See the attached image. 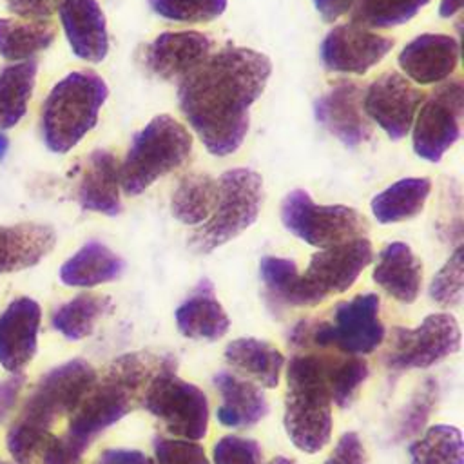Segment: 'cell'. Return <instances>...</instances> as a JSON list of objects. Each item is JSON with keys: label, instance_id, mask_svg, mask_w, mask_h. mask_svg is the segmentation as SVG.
<instances>
[{"label": "cell", "instance_id": "obj_1", "mask_svg": "<svg viewBox=\"0 0 464 464\" xmlns=\"http://www.w3.org/2000/svg\"><path fill=\"white\" fill-rule=\"evenodd\" d=\"M272 74L266 54L227 45L178 85L179 111L212 156L234 154L250 125V107Z\"/></svg>", "mask_w": 464, "mask_h": 464}, {"label": "cell", "instance_id": "obj_2", "mask_svg": "<svg viewBox=\"0 0 464 464\" xmlns=\"http://www.w3.org/2000/svg\"><path fill=\"white\" fill-rule=\"evenodd\" d=\"M172 364H176L174 357L152 352H130L116 357L69 415L67 431L49 440L40 464H80L91 442L141 406L150 381Z\"/></svg>", "mask_w": 464, "mask_h": 464}, {"label": "cell", "instance_id": "obj_3", "mask_svg": "<svg viewBox=\"0 0 464 464\" xmlns=\"http://www.w3.org/2000/svg\"><path fill=\"white\" fill-rule=\"evenodd\" d=\"M96 377L94 368L83 359H71L42 375L5 437L16 464H40L45 446L54 437L51 428L60 417L74 411Z\"/></svg>", "mask_w": 464, "mask_h": 464}, {"label": "cell", "instance_id": "obj_4", "mask_svg": "<svg viewBox=\"0 0 464 464\" xmlns=\"http://www.w3.org/2000/svg\"><path fill=\"white\" fill-rule=\"evenodd\" d=\"M330 357L304 353L286 366L283 424L290 442L304 453H319L332 437V395L328 388Z\"/></svg>", "mask_w": 464, "mask_h": 464}, {"label": "cell", "instance_id": "obj_5", "mask_svg": "<svg viewBox=\"0 0 464 464\" xmlns=\"http://www.w3.org/2000/svg\"><path fill=\"white\" fill-rule=\"evenodd\" d=\"M107 96L109 87L94 71H74L63 76L42 105L40 130L45 147L56 154L76 147L96 127Z\"/></svg>", "mask_w": 464, "mask_h": 464}, {"label": "cell", "instance_id": "obj_6", "mask_svg": "<svg viewBox=\"0 0 464 464\" xmlns=\"http://www.w3.org/2000/svg\"><path fill=\"white\" fill-rule=\"evenodd\" d=\"M192 150V136L169 114L154 116L130 141L120 165V185L127 196H138L158 178L181 167Z\"/></svg>", "mask_w": 464, "mask_h": 464}, {"label": "cell", "instance_id": "obj_7", "mask_svg": "<svg viewBox=\"0 0 464 464\" xmlns=\"http://www.w3.org/2000/svg\"><path fill=\"white\" fill-rule=\"evenodd\" d=\"M263 203L259 172L237 167L225 170L218 181V199L210 218L198 227L188 245L198 254H208L252 227Z\"/></svg>", "mask_w": 464, "mask_h": 464}, {"label": "cell", "instance_id": "obj_8", "mask_svg": "<svg viewBox=\"0 0 464 464\" xmlns=\"http://www.w3.org/2000/svg\"><path fill=\"white\" fill-rule=\"evenodd\" d=\"M377 294H359L334 308L332 321H301L292 332V341H312L319 346H335L348 355L372 353L384 339V324L379 317Z\"/></svg>", "mask_w": 464, "mask_h": 464}, {"label": "cell", "instance_id": "obj_9", "mask_svg": "<svg viewBox=\"0 0 464 464\" xmlns=\"http://www.w3.org/2000/svg\"><path fill=\"white\" fill-rule=\"evenodd\" d=\"M283 227L301 241L328 248L366 237L368 219L348 205H317L304 188L290 190L281 203Z\"/></svg>", "mask_w": 464, "mask_h": 464}, {"label": "cell", "instance_id": "obj_10", "mask_svg": "<svg viewBox=\"0 0 464 464\" xmlns=\"http://www.w3.org/2000/svg\"><path fill=\"white\" fill-rule=\"evenodd\" d=\"M141 406L174 437L201 440L208 431L207 395L196 384L178 377L176 364L163 368L150 381Z\"/></svg>", "mask_w": 464, "mask_h": 464}, {"label": "cell", "instance_id": "obj_11", "mask_svg": "<svg viewBox=\"0 0 464 464\" xmlns=\"http://www.w3.org/2000/svg\"><path fill=\"white\" fill-rule=\"evenodd\" d=\"M464 116V83L453 78L439 85L426 100L411 125V143L419 158L437 163L460 138Z\"/></svg>", "mask_w": 464, "mask_h": 464}, {"label": "cell", "instance_id": "obj_12", "mask_svg": "<svg viewBox=\"0 0 464 464\" xmlns=\"http://www.w3.org/2000/svg\"><path fill=\"white\" fill-rule=\"evenodd\" d=\"M460 350V326L451 314H430L415 328L395 326L386 352L393 370L430 368Z\"/></svg>", "mask_w": 464, "mask_h": 464}, {"label": "cell", "instance_id": "obj_13", "mask_svg": "<svg viewBox=\"0 0 464 464\" xmlns=\"http://www.w3.org/2000/svg\"><path fill=\"white\" fill-rule=\"evenodd\" d=\"M372 259L373 248L368 237H357L312 254L306 272L301 274L303 306H314L330 294L346 292Z\"/></svg>", "mask_w": 464, "mask_h": 464}, {"label": "cell", "instance_id": "obj_14", "mask_svg": "<svg viewBox=\"0 0 464 464\" xmlns=\"http://www.w3.org/2000/svg\"><path fill=\"white\" fill-rule=\"evenodd\" d=\"M424 100V92L397 71L377 76L362 96L366 118L377 123L392 140L404 138Z\"/></svg>", "mask_w": 464, "mask_h": 464}, {"label": "cell", "instance_id": "obj_15", "mask_svg": "<svg viewBox=\"0 0 464 464\" xmlns=\"http://www.w3.org/2000/svg\"><path fill=\"white\" fill-rule=\"evenodd\" d=\"M393 45V38L350 22L328 31L321 42L319 54L323 65L332 72L364 74L377 65Z\"/></svg>", "mask_w": 464, "mask_h": 464}, {"label": "cell", "instance_id": "obj_16", "mask_svg": "<svg viewBox=\"0 0 464 464\" xmlns=\"http://www.w3.org/2000/svg\"><path fill=\"white\" fill-rule=\"evenodd\" d=\"M212 45L199 31L160 33L145 47V65L165 82H181L212 54Z\"/></svg>", "mask_w": 464, "mask_h": 464}, {"label": "cell", "instance_id": "obj_17", "mask_svg": "<svg viewBox=\"0 0 464 464\" xmlns=\"http://www.w3.org/2000/svg\"><path fill=\"white\" fill-rule=\"evenodd\" d=\"M314 114L346 147H357L372 136V125L362 111V89L353 82H341L319 96Z\"/></svg>", "mask_w": 464, "mask_h": 464}, {"label": "cell", "instance_id": "obj_18", "mask_svg": "<svg viewBox=\"0 0 464 464\" xmlns=\"http://www.w3.org/2000/svg\"><path fill=\"white\" fill-rule=\"evenodd\" d=\"M42 308L31 297L13 299L0 314V364L9 373H22L38 348Z\"/></svg>", "mask_w": 464, "mask_h": 464}, {"label": "cell", "instance_id": "obj_19", "mask_svg": "<svg viewBox=\"0 0 464 464\" xmlns=\"http://www.w3.org/2000/svg\"><path fill=\"white\" fill-rule=\"evenodd\" d=\"M459 40L446 33H424L408 42L397 56L404 74L420 85L444 82L459 65Z\"/></svg>", "mask_w": 464, "mask_h": 464}, {"label": "cell", "instance_id": "obj_20", "mask_svg": "<svg viewBox=\"0 0 464 464\" xmlns=\"http://www.w3.org/2000/svg\"><path fill=\"white\" fill-rule=\"evenodd\" d=\"M58 14L65 38L78 58L96 63L107 56V22L96 0H62Z\"/></svg>", "mask_w": 464, "mask_h": 464}, {"label": "cell", "instance_id": "obj_21", "mask_svg": "<svg viewBox=\"0 0 464 464\" xmlns=\"http://www.w3.org/2000/svg\"><path fill=\"white\" fill-rule=\"evenodd\" d=\"M76 199L83 210L103 216L121 212L120 163L112 152L96 149L89 154L80 176Z\"/></svg>", "mask_w": 464, "mask_h": 464}, {"label": "cell", "instance_id": "obj_22", "mask_svg": "<svg viewBox=\"0 0 464 464\" xmlns=\"http://www.w3.org/2000/svg\"><path fill=\"white\" fill-rule=\"evenodd\" d=\"M372 279L395 301L413 303L422 285V263L410 245L402 241L388 243L373 266Z\"/></svg>", "mask_w": 464, "mask_h": 464}, {"label": "cell", "instance_id": "obj_23", "mask_svg": "<svg viewBox=\"0 0 464 464\" xmlns=\"http://www.w3.org/2000/svg\"><path fill=\"white\" fill-rule=\"evenodd\" d=\"M56 245V232L42 223L0 225V274L38 265Z\"/></svg>", "mask_w": 464, "mask_h": 464}, {"label": "cell", "instance_id": "obj_24", "mask_svg": "<svg viewBox=\"0 0 464 464\" xmlns=\"http://www.w3.org/2000/svg\"><path fill=\"white\" fill-rule=\"evenodd\" d=\"M176 326L181 335L199 341H218L228 328L230 319L214 295V285L201 279L192 294L176 308Z\"/></svg>", "mask_w": 464, "mask_h": 464}, {"label": "cell", "instance_id": "obj_25", "mask_svg": "<svg viewBox=\"0 0 464 464\" xmlns=\"http://www.w3.org/2000/svg\"><path fill=\"white\" fill-rule=\"evenodd\" d=\"M212 382L223 399L216 411L221 426L250 428L268 413V401L256 382L228 372L216 373Z\"/></svg>", "mask_w": 464, "mask_h": 464}, {"label": "cell", "instance_id": "obj_26", "mask_svg": "<svg viewBox=\"0 0 464 464\" xmlns=\"http://www.w3.org/2000/svg\"><path fill=\"white\" fill-rule=\"evenodd\" d=\"M123 270L125 261L107 245L92 239L60 266V281L67 286L91 288L118 279Z\"/></svg>", "mask_w": 464, "mask_h": 464}, {"label": "cell", "instance_id": "obj_27", "mask_svg": "<svg viewBox=\"0 0 464 464\" xmlns=\"http://www.w3.org/2000/svg\"><path fill=\"white\" fill-rule=\"evenodd\" d=\"M430 192V178H402L375 194L370 201V208L381 225L406 221L422 212Z\"/></svg>", "mask_w": 464, "mask_h": 464}, {"label": "cell", "instance_id": "obj_28", "mask_svg": "<svg viewBox=\"0 0 464 464\" xmlns=\"http://www.w3.org/2000/svg\"><path fill=\"white\" fill-rule=\"evenodd\" d=\"M225 359L265 388H276L285 366L283 353L266 341L239 337L227 344Z\"/></svg>", "mask_w": 464, "mask_h": 464}, {"label": "cell", "instance_id": "obj_29", "mask_svg": "<svg viewBox=\"0 0 464 464\" xmlns=\"http://www.w3.org/2000/svg\"><path fill=\"white\" fill-rule=\"evenodd\" d=\"M56 36L49 20L0 18V56L7 62H25L47 49Z\"/></svg>", "mask_w": 464, "mask_h": 464}, {"label": "cell", "instance_id": "obj_30", "mask_svg": "<svg viewBox=\"0 0 464 464\" xmlns=\"http://www.w3.org/2000/svg\"><path fill=\"white\" fill-rule=\"evenodd\" d=\"M111 310L112 299L109 295L83 292L60 304L51 315V324L65 339L80 341L91 335L96 323Z\"/></svg>", "mask_w": 464, "mask_h": 464}, {"label": "cell", "instance_id": "obj_31", "mask_svg": "<svg viewBox=\"0 0 464 464\" xmlns=\"http://www.w3.org/2000/svg\"><path fill=\"white\" fill-rule=\"evenodd\" d=\"M218 199V181L208 174H187L170 198L172 216L185 225L205 223Z\"/></svg>", "mask_w": 464, "mask_h": 464}, {"label": "cell", "instance_id": "obj_32", "mask_svg": "<svg viewBox=\"0 0 464 464\" xmlns=\"http://www.w3.org/2000/svg\"><path fill=\"white\" fill-rule=\"evenodd\" d=\"M36 71L34 60L5 65L0 71V130L14 127L25 116Z\"/></svg>", "mask_w": 464, "mask_h": 464}, {"label": "cell", "instance_id": "obj_33", "mask_svg": "<svg viewBox=\"0 0 464 464\" xmlns=\"http://www.w3.org/2000/svg\"><path fill=\"white\" fill-rule=\"evenodd\" d=\"M410 464H464L460 430L451 424L430 426L411 442Z\"/></svg>", "mask_w": 464, "mask_h": 464}, {"label": "cell", "instance_id": "obj_34", "mask_svg": "<svg viewBox=\"0 0 464 464\" xmlns=\"http://www.w3.org/2000/svg\"><path fill=\"white\" fill-rule=\"evenodd\" d=\"M431 0H353L352 22L366 29H390L411 20Z\"/></svg>", "mask_w": 464, "mask_h": 464}, {"label": "cell", "instance_id": "obj_35", "mask_svg": "<svg viewBox=\"0 0 464 464\" xmlns=\"http://www.w3.org/2000/svg\"><path fill=\"white\" fill-rule=\"evenodd\" d=\"M259 276L274 303L303 306L301 274L294 259L265 256L259 261Z\"/></svg>", "mask_w": 464, "mask_h": 464}, {"label": "cell", "instance_id": "obj_36", "mask_svg": "<svg viewBox=\"0 0 464 464\" xmlns=\"http://www.w3.org/2000/svg\"><path fill=\"white\" fill-rule=\"evenodd\" d=\"M368 377V364L359 357L332 359L328 361V388L332 402L339 408H346L357 388Z\"/></svg>", "mask_w": 464, "mask_h": 464}, {"label": "cell", "instance_id": "obj_37", "mask_svg": "<svg viewBox=\"0 0 464 464\" xmlns=\"http://www.w3.org/2000/svg\"><path fill=\"white\" fill-rule=\"evenodd\" d=\"M150 9L172 22L201 24L221 16L227 0H149Z\"/></svg>", "mask_w": 464, "mask_h": 464}, {"label": "cell", "instance_id": "obj_38", "mask_svg": "<svg viewBox=\"0 0 464 464\" xmlns=\"http://www.w3.org/2000/svg\"><path fill=\"white\" fill-rule=\"evenodd\" d=\"M428 294L440 306H459L464 294V263L462 246L459 245L444 266L433 276Z\"/></svg>", "mask_w": 464, "mask_h": 464}, {"label": "cell", "instance_id": "obj_39", "mask_svg": "<svg viewBox=\"0 0 464 464\" xmlns=\"http://www.w3.org/2000/svg\"><path fill=\"white\" fill-rule=\"evenodd\" d=\"M437 392H439L437 382L433 379H426L420 384V390L413 395L411 402L404 410V417L399 422V437L401 439L417 435L424 428V424L437 402Z\"/></svg>", "mask_w": 464, "mask_h": 464}, {"label": "cell", "instance_id": "obj_40", "mask_svg": "<svg viewBox=\"0 0 464 464\" xmlns=\"http://www.w3.org/2000/svg\"><path fill=\"white\" fill-rule=\"evenodd\" d=\"M156 464H210L208 457L196 440L165 439L154 440Z\"/></svg>", "mask_w": 464, "mask_h": 464}, {"label": "cell", "instance_id": "obj_41", "mask_svg": "<svg viewBox=\"0 0 464 464\" xmlns=\"http://www.w3.org/2000/svg\"><path fill=\"white\" fill-rule=\"evenodd\" d=\"M214 464H259L261 446L248 437L225 435L212 450Z\"/></svg>", "mask_w": 464, "mask_h": 464}, {"label": "cell", "instance_id": "obj_42", "mask_svg": "<svg viewBox=\"0 0 464 464\" xmlns=\"http://www.w3.org/2000/svg\"><path fill=\"white\" fill-rule=\"evenodd\" d=\"M323 464H368L366 450L355 431L344 433Z\"/></svg>", "mask_w": 464, "mask_h": 464}, {"label": "cell", "instance_id": "obj_43", "mask_svg": "<svg viewBox=\"0 0 464 464\" xmlns=\"http://www.w3.org/2000/svg\"><path fill=\"white\" fill-rule=\"evenodd\" d=\"M11 13L25 20H47L62 0H5Z\"/></svg>", "mask_w": 464, "mask_h": 464}, {"label": "cell", "instance_id": "obj_44", "mask_svg": "<svg viewBox=\"0 0 464 464\" xmlns=\"http://www.w3.org/2000/svg\"><path fill=\"white\" fill-rule=\"evenodd\" d=\"M24 382H25L24 373H13L11 377L0 381V422L5 420V417L16 404L20 390L24 388Z\"/></svg>", "mask_w": 464, "mask_h": 464}, {"label": "cell", "instance_id": "obj_45", "mask_svg": "<svg viewBox=\"0 0 464 464\" xmlns=\"http://www.w3.org/2000/svg\"><path fill=\"white\" fill-rule=\"evenodd\" d=\"M150 459L138 451V450H125V448H111L105 450L96 464H147Z\"/></svg>", "mask_w": 464, "mask_h": 464}, {"label": "cell", "instance_id": "obj_46", "mask_svg": "<svg viewBox=\"0 0 464 464\" xmlns=\"http://www.w3.org/2000/svg\"><path fill=\"white\" fill-rule=\"evenodd\" d=\"M312 2H314L315 11L319 13V16L328 24H332L337 18H341L343 14L350 13L352 5H353V0H312Z\"/></svg>", "mask_w": 464, "mask_h": 464}, {"label": "cell", "instance_id": "obj_47", "mask_svg": "<svg viewBox=\"0 0 464 464\" xmlns=\"http://www.w3.org/2000/svg\"><path fill=\"white\" fill-rule=\"evenodd\" d=\"M462 9V0H440L439 14L442 18H451Z\"/></svg>", "mask_w": 464, "mask_h": 464}, {"label": "cell", "instance_id": "obj_48", "mask_svg": "<svg viewBox=\"0 0 464 464\" xmlns=\"http://www.w3.org/2000/svg\"><path fill=\"white\" fill-rule=\"evenodd\" d=\"M7 149H9V140H7V136L2 134V130H0V161L5 158Z\"/></svg>", "mask_w": 464, "mask_h": 464}, {"label": "cell", "instance_id": "obj_49", "mask_svg": "<svg viewBox=\"0 0 464 464\" xmlns=\"http://www.w3.org/2000/svg\"><path fill=\"white\" fill-rule=\"evenodd\" d=\"M266 464H295L292 459H286V457H274L270 462Z\"/></svg>", "mask_w": 464, "mask_h": 464}, {"label": "cell", "instance_id": "obj_50", "mask_svg": "<svg viewBox=\"0 0 464 464\" xmlns=\"http://www.w3.org/2000/svg\"><path fill=\"white\" fill-rule=\"evenodd\" d=\"M147 464H154V462H152V460H149V462H147Z\"/></svg>", "mask_w": 464, "mask_h": 464}, {"label": "cell", "instance_id": "obj_51", "mask_svg": "<svg viewBox=\"0 0 464 464\" xmlns=\"http://www.w3.org/2000/svg\"><path fill=\"white\" fill-rule=\"evenodd\" d=\"M0 464H7V462H4V460H0Z\"/></svg>", "mask_w": 464, "mask_h": 464}]
</instances>
